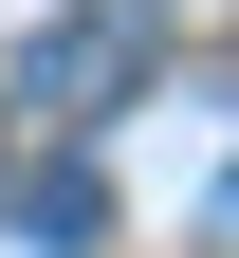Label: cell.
<instances>
[{"label": "cell", "mask_w": 239, "mask_h": 258, "mask_svg": "<svg viewBox=\"0 0 239 258\" xmlns=\"http://www.w3.org/2000/svg\"><path fill=\"white\" fill-rule=\"evenodd\" d=\"M19 74H37L55 111H74V92H111V74H129V19H111V0H92V19H55V37L19 55Z\"/></svg>", "instance_id": "obj_1"}]
</instances>
